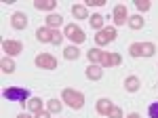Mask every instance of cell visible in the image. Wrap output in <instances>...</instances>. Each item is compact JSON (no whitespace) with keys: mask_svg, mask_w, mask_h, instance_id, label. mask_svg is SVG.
<instances>
[{"mask_svg":"<svg viewBox=\"0 0 158 118\" xmlns=\"http://www.w3.org/2000/svg\"><path fill=\"white\" fill-rule=\"evenodd\" d=\"M127 23H129V27H131V30H141L146 21H143V17L137 13V15H131V17H129V21H127Z\"/></svg>","mask_w":158,"mask_h":118,"instance_id":"cell-17","label":"cell"},{"mask_svg":"<svg viewBox=\"0 0 158 118\" xmlns=\"http://www.w3.org/2000/svg\"><path fill=\"white\" fill-rule=\"evenodd\" d=\"M63 57H65V59H70V61H72V59L76 61V59L80 57V51H78V48H76V47L72 44V47H68L65 51H63Z\"/></svg>","mask_w":158,"mask_h":118,"instance_id":"cell-24","label":"cell"},{"mask_svg":"<svg viewBox=\"0 0 158 118\" xmlns=\"http://www.w3.org/2000/svg\"><path fill=\"white\" fill-rule=\"evenodd\" d=\"M61 101L68 103L70 107H74V110H80V107L85 106V95L74 91V89H63L61 91Z\"/></svg>","mask_w":158,"mask_h":118,"instance_id":"cell-2","label":"cell"},{"mask_svg":"<svg viewBox=\"0 0 158 118\" xmlns=\"http://www.w3.org/2000/svg\"><path fill=\"white\" fill-rule=\"evenodd\" d=\"M34 6L38 11H53L57 6V0H34Z\"/></svg>","mask_w":158,"mask_h":118,"instance_id":"cell-15","label":"cell"},{"mask_svg":"<svg viewBox=\"0 0 158 118\" xmlns=\"http://www.w3.org/2000/svg\"><path fill=\"white\" fill-rule=\"evenodd\" d=\"M34 118H51V112L49 110H40V112L34 114Z\"/></svg>","mask_w":158,"mask_h":118,"instance_id":"cell-31","label":"cell"},{"mask_svg":"<svg viewBox=\"0 0 158 118\" xmlns=\"http://www.w3.org/2000/svg\"><path fill=\"white\" fill-rule=\"evenodd\" d=\"M108 118H122V110L118 106H112V110H110Z\"/></svg>","mask_w":158,"mask_h":118,"instance_id":"cell-27","label":"cell"},{"mask_svg":"<svg viewBox=\"0 0 158 118\" xmlns=\"http://www.w3.org/2000/svg\"><path fill=\"white\" fill-rule=\"evenodd\" d=\"M36 38H38V42H51V40H53V30H49L47 25H44V27H38Z\"/></svg>","mask_w":158,"mask_h":118,"instance_id":"cell-13","label":"cell"},{"mask_svg":"<svg viewBox=\"0 0 158 118\" xmlns=\"http://www.w3.org/2000/svg\"><path fill=\"white\" fill-rule=\"evenodd\" d=\"M101 55H103L101 48H91V51H86V59H89V63H99V61H101Z\"/></svg>","mask_w":158,"mask_h":118,"instance_id":"cell-19","label":"cell"},{"mask_svg":"<svg viewBox=\"0 0 158 118\" xmlns=\"http://www.w3.org/2000/svg\"><path fill=\"white\" fill-rule=\"evenodd\" d=\"M0 68H2L4 74H13V72H15V61H13V57L4 55V57L0 59Z\"/></svg>","mask_w":158,"mask_h":118,"instance_id":"cell-16","label":"cell"},{"mask_svg":"<svg viewBox=\"0 0 158 118\" xmlns=\"http://www.w3.org/2000/svg\"><path fill=\"white\" fill-rule=\"evenodd\" d=\"M127 118H139V114H135V112H133V114H129Z\"/></svg>","mask_w":158,"mask_h":118,"instance_id":"cell-33","label":"cell"},{"mask_svg":"<svg viewBox=\"0 0 158 118\" xmlns=\"http://www.w3.org/2000/svg\"><path fill=\"white\" fill-rule=\"evenodd\" d=\"M156 86H158V84H156Z\"/></svg>","mask_w":158,"mask_h":118,"instance_id":"cell-34","label":"cell"},{"mask_svg":"<svg viewBox=\"0 0 158 118\" xmlns=\"http://www.w3.org/2000/svg\"><path fill=\"white\" fill-rule=\"evenodd\" d=\"M61 40H63V34H61L59 30H53V40H51V44H61Z\"/></svg>","mask_w":158,"mask_h":118,"instance_id":"cell-29","label":"cell"},{"mask_svg":"<svg viewBox=\"0 0 158 118\" xmlns=\"http://www.w3.org/2000/svg\"><path fill=\"white\" fill-rule=\"evenodd\" d=\"M72 15L76 19H89V11H86L85 4H74L72 6Z\"/></svg>","mask_w":158,"mask_h":118,"instance_id":"cell-18","label":"cell"},{"mask_svg":"<svg viewBox=\"0 0 158 118\" xmlns=\"http://www.w3.org/2000/svg\"><path fill=\"white\" fill-rule=\"evenodd\" d=\"M25 106H27L30 112H34V114H36V112L42 110V101H40V97H30V101H27Z\"/></svg>","mask_w":158,"mask_h":118,"instance_id":"cell-21","label":"cell"},{"mask_svg":"<svg viewBox=\"0 0 158 118\" xmlns=\"http://www.w3.org/2000/svg\"><path fill=\"white\" fill-rule=\"evenodd\" d=\"M17 118H32V116H30V114H19Z\"/></svg>","mask_w":158,"mask_h":118,"instance_id":"cell-32","label":"cell"},{"mask_svg":"<svg viewBox=\"0 0 158 118\" xmlns=\"http://www.w3.org/2000/svg\"><path fill=\"white\" fill-rule=\"evenodd\" d=\"M129 53H131L133 57H141V42H133V44L129 47Z\"/></svg>","mask_w":158,"mask_h":118,"instance_id":"cell-26","label":"cell"},{"mask_svg":"<svg viewBox=\"0 0 158 118\" xmlns=\"http://www.w3.org/2000/svg\"><path fill=\"white\" fill-rule=\"evenodd\" d=\"M2 51H4L9 57H15V55H19V53L23 51V44H21L19 40H4V42H2Z\"/></svg>","mask_w":158,"mask_h":118,"instance_id":"cell-6","label":"cell"},{"mask_svg":"<svg viewBox=\"0 0 158 118\" xmlns=\"http://www.w3.org/2000/svg\"><path fill=\"white\" fill-rule=\"evenodd\" d=\"M148 114H150V118H158V101L150 103V107H148Z\"/></svg>","mask_w":158,"mask_h":118,"instance_id":"cell-28","label":"cell"},{"mask_svg":"<svg viewBox=\"0 0 158 118\" xmlns=\"http://www.w3.org/2000/svg\"><path fill=\"white\" fill-rule=\"evenodd\" d=\"M61 107H63V106H61L59 99H49V101H47V110H49L51 114H59Z\"/></svg>","mask_w":158,"mask_h":118,"instance_id":"cell-23","label":"cell"},{"mask_svg":"<svg viewBox=\"0 0 158 118\" xmlns=\"http://www.w3.org/2000/svg\"><path fill=\"white\" fill-rule=\"evenodd\" d=\"M95 110H97V114H101V116H108L110 110H112V101L106 99V97H101L97 101V106H95Z\"/></svg>","mask_w":158,"mask_h":118,"instance_id":"cell-11","label":"cell"},{"mask_svg":"<svg viewBox=\"0 0 158 118\" xmlns=\"http://www.w3.org/2000/svg\"><path fill=\"white\" fill-rule=\"evenodd\" d=\"M154 53H156L154 42H141V57H152Z\"/></svg>","mask_w":158,"mask_h":118,"instance_id":"cell-20","label":"cell"},{"mask_svg":"<svg viewBox=\"0 0 158 118\" xmlns=\"http://www.w3.org/2000/svg\"><path fill=\"white\" fill-rule=\"evenodd\" d=\"M114 40H116V27H103V30H99L95 34V42L99 47H103L108 42H114Z\"/></svg>","mask_w":158,"mask_h":118,"instance_id":"cell-4","label":"cell"},{"mask_svg":"<svg viewBox=\"0 0 158 118\" xmlns=\"http://www.w3.org/2000/svg\"><path fill=\"white\" fill-rule=\"evenodd\" d=\"M61 23H63V17H61V15H55V13L47 15V27H49V30H59Z\"/></svg>","mask_w":158,"mask_h":118,"instance_id":"cell-14","label":"cell"},{"mask_svg":"<svg viewBox=\"0 0 158 118\" xmlns=\"http://www.w3.org/2000/svg\"><path fill=\"white\" fill-rule=\"evenodd\" d=\"M120 63H122V57L118 53H103L101 61H99L101 68H114V65H120Z\"/></svg>","mask_w":158,"mask_h":118,"instance_id":"cell-7","label":"cell"},{"mask_svg":"<svg viewBox=\"0 0 158 118\" xmlns=\"http://www.w3.org/2000/svg\"><path fill=\"white\" fill-rule=\"evenodd\" d=\"M2 97L6 101H13V103H27L30 101V89H23V86H6L2 91Z\"/></svg>","mask_w":158,"mask_h":118,"instance_id":"cell-1","label":"cell"},{"mask_svg":"<svg viewBox=\"0 0 158 118\" xmlns=\"http://www.w3.org/2000/svg\"><path fill=\"white\" fill-rule=\"evenodd\" d=\"M34 63H36L40 70H55L57 68V59L49 55V53H40L36 59H34Z\"/></svg>","mask_w":158,"mask_h":118,"instance_id":"cell-5","label":"cell"},{"mask_svg":"<svg viewBox=\"0 0 158 118\" xmlns=\"http://www.w3.org/2000/svg\"><path fill=\"white\" fill-rule=\"evenodd\" d=\"M86 78L89 80H101L103 78V68L99 63H89L86 68Z\"/></svg>","mask_w":158,"mask_h":118,"instance_id":"cell-10","label":"cell"},{"mask_svg":"<svg viewBox=\"0 0 158 118\" xmlns=\"http://www.w3.org/2000/svg\"><path fill=\"white\" fill-rule=\"evenodd\" d=\"M89 21H91V27H95V30H103V15H101V13H95V15H91V19H89Z\"/></svg>","mask_w":158,"mask_h":118,"instance_id":"cell-22","label":"cell"},{"mask_svg":"<svg viewBox=\"0 0 158 118\" xmlns=\"http://www.w3.org/2000/svg\"><path fill=\"white\" fill-rule=\"evenodd\" d=\"M139 86H141V80H139L137 76H129V78H124V89H127L129 93L139 91Z\"/></svg>","mask_w":158,"mask_h":118,"instance_id":"cell-12","label":"cell"},{"mask_svg":"<svg viewBox=\"0 0 158 118\" xmlns=\"http://www.w3.org/2000/svg\"><path fill=\"white\" fill-rule=\"evenodd\" d=\"M112 19L116 25H124V21H129V13H127V6L124 4H116L114 11H112Z\"/></svg>","mask_w":158,"mask_h":118,"instance_id":"cell-8","label":"cell"},{"mask_svg":"<svg viewBox=\"0 0 158 118\" xmlns=\"http://www.w3.org/2000/svg\"><path fill=\"white\" fill-rule=\"evenodd\" d=\"M133 2H135V6H137V11H139V13L150 11V6H152V2H150V0H133Z\"/></svg>","mask_w":158,"mask_h":118,"instance_id":"cell-25","label":"cell"},{"mask_svg":"<svg viewBox=\"0 0 158 118\" xmlns=\"http://www.w3.org/2000/svg\"><path fill=\"white\" fill-rule=\"evenodd\" d=\"M27 23H30V21H27V15H25V13L17 11V13L11 15V25L15 27V30H25Z\"/></svg>","mask_w":158,"mask_h":118,"instance_id":"cell-9","label":"cell"},{"mask_svg":"<svg viewBox=\"0 0 158 118\" xmlns=\"http://www.w3.org/2000/svg\"><path fill=\"white\" fill-rule=\"evenodd\" d=\"M106 0H85V6H103Z\"/></svg>","mask_w":158,"mask_h":118,"instance_id":"cell-30","label":"cell"},{"mask_svg":"<svg viewBox=\"0 0 158 118\" xmlns=\"http://www.w3.org/2000/svg\"><path fill=\"white\" fill-rule=\"evenodd\" d=\"M63 36H65V38H70L74 44H82V42L86 40L85 32H82L76 23H68V25H65V27H63Z\"/></svg>","mask_w":158,"mask_h":118,"instance_id":"cell-3","label":"cell"}]
</instances>
